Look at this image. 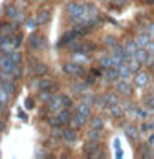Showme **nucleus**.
Segmentation results:
<instances>
[{
  "label": "nucleus",
  "mask_w": 154,
  "mask_h": 159,
  "mask_svg": "<svg viewBox=\"0 0 154 159\" xmlns=\"http://www.w3.org/2000/svg\"><path fill=\"white\" fill-rule=\"evenodd\" d=\"M84 8H86V3H83V2H68L66 7H65V12H66L71 22L78 23L84 13Z\"/></svg>",
  "instance_id": "obj_1"
},
{
  "label": "nucleus",
  "mask_w": 154,
  "mask_h": 159,
  "mask_svg": "<svg viewBox=\"0 0 154 159\" xmlns=\"http://www.w3.org/2000/svg\"><path fill=\"white\" fill-rule=\"evenodd\" d=\"M83 154L91 159H98V157H106V151L101 146V141H86L83 148Z\"/></svg>",
  "instance_id": "obj_2"
},
{
  "label": "nucleus",
  "mask_w": 154,
  "mask_h": 159,
  "mask_svg": "<svg viewBox=\"0 0 154 159\" xmlns=\"http://www.w3.org/2000/svg\"><path fill=\"white\" fill-rule=\"evenodd\" d=\"M114 91H116L121 98H133L134 96V84L129 80H123L119 78L114 83Z\"/></svg>",
  "instance_id": "obj_3"
},
{
  "label": "nucleus",
  "mask_w": 154,
  "mask_h": 159,
  "mask_svg": "<svg viewBox=\"0 0 154 159\" xmlns=\"http://www.w3.org/2000/svg\"><path fill=\"white\" fill-rule=\"evenodd\" d=\"M63 73L71 76V78H83L84 76V66L81 63H76L71 60V61L63 63Z\"/></svg>",
  "instance_id": "obj_4"
},
{
  "label": "nucleus",
  "mask_w": 154,
  "mask_h": 159,
  "mask_svg": "<svg viewBox=\"0 0 154 159\" xmlns=\"http://www.w3.org/2000/svg\"><path fill=\"white\" fill-rule=\"evenodd\" d=\"M151 75H149L147 71H144V70H139L138 73L133 75V84L134 88H139V89H144L147 88L149 84H151Z\"/></svg>",
  "instance_id": "obj_5"
},
{
  "label": "nucleus",
  "mask_w": 154,
  "mask_h": 159,
  "mask_svg": "<svg viewBox=\"0 0 154 159\" xmlns=\"http://www.w3.org/2000/svg\"><path fill=\"white\" fill-rule=\"evenodd\" d=\"M121 128H123V133H124V136L128 138V141L129 143H136L138 141V138H139V126H136L134 123H121Z\"/></svg>",
  "instance_id": "obj_6"
},
{
  "label": "nucleus",
  "mask_w": 154,
  "mask_h": 159,
  "mask_svg": "<svg viewBox=\"0 0 154 159\" xmlns=\"http://www.w3.org/2000/svg\"><path fill=\"white\" fill-rule=\"evenodd\" d=\"M28 45L32 50H43L47 47V38H45L43 35L37 33V32H32L28 37Z\"/></svg>",
  "instance_id": "obj_7"
},
{
  "label": "nucleus",
  "mask_w": 154,
  "mask_h": 159,
  "mask_svg": "<svg viewBox=\"0 0 154 159\" xmlns=\"http://www.w3.org/2000/svg\"><path fill=\"white\" fill-rule=\"evenodd\" d=\"M89 84L84 81V80H76V81L71 83V86H70V89H71L73 94H76V96H83L84 93L89 91Z\"/></svg>",
  "instance_id": "obj_8"
},
{
  "label": "nucleus",
  "mask_w": 154,
  "mask_h": 159,
  "mask_svg": "<svg viewBox=\"0 0 154 159\" xmlns=\"http://www.w3.org/2000/svg\"><path fill=\"white\" fill-rule=\"evenodd\" d=\"M15 66H17V63L12 60V55L2 52V57H0V70H3L7 73H12L15 70Z\"/></svg>",
  "instance_id": "obj_9"
},
{
  "label": "nucleus",
  "mask_w": 154,
  "mask_h": 159,
  "mask_svg": "<svg viewBox=\"0 0 154 159\" xmlns=\"http://www.w3.org/2000/svg\"><path fill=\"white\" fill-rule=\"evenodd\" d=\"M134 40H136V43H138L139 48H146L147 43L152 40V37L146 32V30H144V27H139V30H138V33H136V37H134Z\"/></svg>",
  "instance_id": "obj_10"
},
{
  "label": "nucleus",
  "mask_w": 154,
  "mask_h": 159,
  "mask_svg": "<svg viewBox=\"0 0 154 159\" xmlns=\"http://www.w3.org/2000/svg\"><path fill=\"white\" fill-rule=\"evenodd\" d=\"M98 66H99V70H103V71L114 66V61H113V57H111V53H109V50L98 57Z\"/></svg>",
  "instance_id": "obj_11"
},
{
  "label": "nucleus",
  "mask_w": 154,
  "mask_h": 159,
  "mask_svg": "<svg viewBox=\"0 0 154 159\" xmlns=\"http://www.w3.org/2000/svg\"><path fill=\"white\" fill-rule=\"evenodd\" d=\"M103 80H104V83L106 84H114L119 80V71H118V68L116 66H113V68H108V70H104L103 71Z\"/></svg>",
  "instance_id": "obj_12"
},
{
  "label": "nucleus",
  "mask_w": 154,
  "mask_h": 159,
  "mask_svg": "<svg viewBox=\"0 0 154 159\" xmlns=\"http://www.w3.org/2000/svg\"><path fill=\"white\" fill-rule=\"evenodd\" d=\"M104 113H108L109 118H113V119H121V118L126 116V111H124V108L121 106V103L113 104V106H108V109Z\"/></svg>",
  "instance_id": "obj_13"
},
{
  "label": "nucleus",
  "mask_w": 154,
  "mask_h": 159,
  "mask_svg": "<svg viewBox=\"0 0 154 159\" xmlns=\"http://www.w3.org/2000/svg\"><path fill=\"white\" fill-rule=\"evenodd\" d=\"M88 121H89V118L86 116V114L75 111V113H73V118H71V126H73V128H76V129H79V128L86 126Z\"/></svg>",
  "instance_id": "obj_14"
},
{
  "label": "nucleus",
  "mask_w": 154,
  "mask_h": 159,
  "mask_svg": "<svg viewBox=\"0 0 154 159\" xmlns=\"http://www.w3.org/2000/svg\"><path fill=\"white\" fill-rule=\"evenodd\" d=\"M75 40H78V35L75 30H66L61 37H60V42H58V47H68L71 42H75Z\"/></svg>",
  "instance_id": "obj_15"
},
{
  "label": "nucleus",
  "mask_w": 154,
  "mask_h": 159,
  "mask_svg": "<svg viewBox=\"0 0 154 159\" xmlns=\"http://www.w3.org/2000/svg\"><path fill=\"white\" fill-rule=\"evenodd\" d=\"M88 124H89V128L99 129V131H104V128H106V123H104V119H103L101 114H91Z\"/></svg>",
  "instance_id": "obj_16"
},
{
  "label": "nucleus",
  "mask_w": 154,
  "mask_h": 159,
  "mask_svg": "<svg viewBox=\"0 0 154 159\" xmlns=\"http://www.w3.org/2000/svg\"><path fill=\"white\" fill-rule=\"evenodd\" d=\"M57 114V118H58V121L61 126H68V124H71V118H73V114L70 113V109L68 108H63V109H60L58 113H55Z\"/></svg>",
  "instance_id": "obj_17"
},
{
  "label": "nucleus",
  "mask_w": 154,
  "mask_h": 159,
  "mask_svg": "<svg viewBox=\"0 0 154 159\" xmlns=\"http://www.w3.org/2000/svg\"><path fill=\"white\" fill-rule=\"evenodd\" d=\"M103 98H104V101H106L108 106H113V104L121 103V96H119V94L114 91V88L109 89V91H104V93H103Z\"/></svg>",
  "instance_id": "obj_18"
},
{
  "label": "nucleus",
  "mask_w": 154,
  "mask_h": 159,
  "mask_svg": "<svg viewBox=\"0 0 154 159\" xmlns=\"http://www.w3.org/2000/svg\"><path fill=\"white\" fill-rule=\"evenodd\" d=\"M48 104V111L50 113H58L60 109H63V101L60 94H53V98L47 103Z\"/></svg>",
  "instance_id": "obj_19"
},
{
  "label": "nucleus",
  "mask_w": 154,
  "mask_h": 159,
  "mask_svg": "<svg viewBox=\"0 0 154 159\" xmlns=\"http://www.w3.org/2000/svg\"><path fill=\"white\" fill-rule=\"evenodd\" d=\"M78 139V133H76V128H65L63 129V141L66 144H75Z\"/></svg>",
  "instance_id": "obj_20"
},
{
  "label": "nucleus",
  "mask_w": 154,
  "mask_h": 159,
  "mask_svg": "<svg viewBox=\"0 0 154 159\" xmlns=\"http://www.w3.org/2000/svg\"><path fill=\"white\" fill-rule=\"evenodd\" d=\"M12 37H0V50H2L3 53H12L13 52L15 45H13V38Z\"/></svg>",
  "instance_id": "obj_21"
},
{
  "label": "nucleus",
  "mask_w": 154,
  "mask_h": 159,
  "mask_svg": "<svg viewBox=\"0 0 154 159\" xmlns=\"http://www.w3.org/2000/svg\"><path fill=\"white\" fill-rule=\"evenodd\" d=\"M18 25L17 23H0V37H12Z\"/></svg>",
  "instance_id": "obj_22"
},
{
  "label": "nucleus",
  "mask_w": 154,
  "mask_h": 159,
  "mask_svg": "<svg viewBox=\"0 0 154 159\" xmlns=\"http://www.w3.org/2000/svg\"><path fill=\"white\" fill-rule=\"evenodd\" d=\"M138 43H136V40L134 38H128L126 42H124V52H126L128 57H131V55H136L138 52Z\"/></svg>",
  "instance_id": "obj_23"
},
{
  "label": "nucleus",
  "mask_w": 154,
  "mask_h": 159,
  "mask_svg": "<svg viewBox=\"0 0 154 159\" xmlns=\"http://www.w3.org/2000/svg\"><path fill=\"white\" fill-rule=\"evenodd\" d=\"M101 43H103V47L106 48V50H111L116 43H119V40L116 35H111V33H108V35H104L103 40H101Z\"/></svg>",
  "instance_id": "obj_24"
},
{
  "label": "nucleus",
  "mask_w": 154,
  "mask_h": 159,
  "mask_svg": "<svg viewBox=\"0 0 154 159\" xmlns=\"http://www.w3.org/2000/svg\"><path fill=\"white\" fill-rule=\"evenodd\" d=\"M37 22L38 25H47L50 22V18H52V13H50V10L48 8H43V10H40V12H37Z\"/></svg>",
  "instance_id": "obj_25"
},
{
  "label": "nucleus",
  "mask_w": 154,
  "mask_h": 159,
  "mask_svg": "<svg viewBox=\"0 0 154 159\" xmlns=\"http://www.w3.org/2000/svg\"><path fill=\"white\" fill-rule=\"evenodd\" d=\"M84 138H86V141H101L103 139V131L94 129V128H89L86 131V134H84Z\"/></svg>",
  "instance_id": "obj_26"
},
{
  "label": "nucleus",
  "mask_w": 154,
  "mask_h": 159,
  "mask_svg": "<svg viewBox=\"0 0 154 159\" xmlns=\"http://www.w3.org/2000/svg\"><path fill=\"white\" fill-rule=\"evenodd\" d=\"M126 63L129 65V68H131L133 75H134V73H138L139 70H141V66H144V65L139 61V60L134 57V55H131V57H128V58H126Z\"/></svg>",
  "instance_id": "obj_27"
},
{
  "label": "nucleus",
  "mask_w": 154,
  "mask_h": 159,
  "mask_svg": "<svg viewBox=\"0 0 154 159\" xmlns=\"http://www.w3.org/2000/svg\"><path fill=\"white\" fill-rule=\"evenodd\" d=\"M93 106H89L88 103H84V101H79L78 104H75V111H78V113H83V114H86L88 118H91V114H93Z\"/></svg>",
  "instance_id": "obj_28"
},
{
  "label": "nucleus",
  "mask_w": 154,
  "mask_h": 159,
  "mask_svg": "<svg viewBox=\"0 0 154 159\" xmlns=\"http://www.w3.org/2000/svg\"><path fill=\"white\" fill-rule=\"evenodd\" d=\"M47 73H48V65H47V63L38 61L37 65H35V68H33V75H35L37 78L47 76Z\"/></svg>",
  "instance_id": "obj_29"
},
{
  "label": "nucleus",
  "mask_w": 154,
  "mask_h": 159,
  "mask_svg": "<svg viewBox=\"0 0 154 159\" xmlns=\"http://www.w3.org/2000/svg\"><path fill=\"white\" fill-rule=\"evenodd\" d=\"M118 71H119V78H123V80H129L133 76V71H131V68H129V65L126 61H124L123 65H119Z\"/></svg>",
  "instance_id": "obj_30"
},
{
  "label": "nucleus",
  "mask_w": 154,
  "mask_h": 159,
  "mask_svg": "<svg viewBox=\"0 0 154 159\" xmlns=\"http://www.w3.org/2000/svg\"><path fill=\"white\" fill-rule=\"evenodd\" d=\"M143 106H146V109L151 114H154V93L152 94H144L143 98Z\"/></svg>",
  "instance_id": "obj_31"
},
{
  "label": "nucleus",
  "mask_w": 154,
  "mask_h": 159,
  "mask_svg": "<svg viewBox=\"0 0 154 159\" xmlns=\"http://www.w3.org/2000/svg\"><path fill=\"white\" fill-rule=\"evenodd\" d=\"M2 86L5 88V91H7L8 94H13L17 93V83H15V80L13 78H10V80H5V81L2 83Z\"/></svg>",
  "instance_id": "obj_32"
},
{
  "label": "nucleus",
  "mask_w": 154,
  "mask_h": 159,
  "mask_svg": "<svg viewBox=\"0 0 154 159\" xmlns=\"http://www.w3.org/2000/svg\"><path fill=\"white\" fill-rule=\"evenodd\" d=\"M18 12H20V10L15 7V5H12V3H7V5L3 7V15H5V17H8V18H12V20L17 17Z\"/></svg>",
  "instance_id": "obj_33"
},
{
  "label": "nucleus",
  "mask_w": 154,
  "mask_h": 159,
  "mask_svg": "<svg viewBox=\"0 0 154 159\" xmlns=\"http://www.w3.org/2000/svg\"><path fill=\"white\" fill-rule=\"evenodd\" d=\"M53 91L52 89H38V99L40 101H43V103H48L50 99L53 98Z\"/></svg>",
  "instance_id": "obj_34"
},
{
  "label": "nucleus",
  "mask_w": 154,
  "mask_h": 159,
  "mask_svg": "<svg viewBox=\"0 0 154 159\" xmlns=\"http://www.w3.org/2000/svg\"><path fill=\"white\" fill-rule=\"evenodd\" d=\"M96 99H98V96H96V93H91V91L84 93L83 96H81V101H84V103H88L89 106H94V104H96Z\"/></svg>",
  "instance_id": "obj_35"
},
{
  "label": "nucleus",
  "mask_w": 154,
  "mask_h": 159,
  "mask_svg": "<svg viewBox=\"0 0 154 159\" xmlns=\"http://www.w3.org/2000/svg\"><path fill=\"white\" fill-rule=\"evenodd\" d=\"M60 96H61V101H63V108H68V109L75 108V101H73V98L70 96V94H65V93H61Z\"/></svg>",
  "instance_id": "obj_36"
},
{
  "label": "nucleus",
  "mask_w": 154,
  "mask_h": 159,
  "mask_svg": "<svg viewBox=\"0 0 154 159\" xmlns=\"http://www.w3.org/2000/svg\"><path fill=\"white\" fill-rule=\"evenodd\" d=\"M10 99H12V94H8L7 91H5V88L0 84V103H5V104H7Z\"/></svg>",
  "instance_id": "obj_37"
},
{
  "label": "nucleus",
  "mask_w": 154,
  "mask_h": 159,
  "mask_svg": "<svg viewBox=\"0 0 154 159\" xmlns=\"http://www.w3.org/2000/svg\"><path fill=\"white\" fill-rule=\"evenodd\" d=\"M52 138L63 139V129H61V124H58V126H53V128H52Z\"/></svg>",
  "instance_id": "obj_38"
},
{
  "label": "nucleus",
  "mask_w": 154,
  "mask_h": 159,
  "mask_svg": "<svg viewBox=\"0 0 154 159\" xmlns=\"http://www.w3.org/2000/svg\"><path fill=\"white\" fill-rule=\"evenodd\" d=\"M149 146H151V144H143V146H141V149H139V156H143V157H149V156H151V148H149Z\"/></svg>",
  "instance_id": "obj_39"
},
{
  "label": "nucleus",
  "mask_w": 154,
  "mask_h": 159,
  "mask_svg": "<svg viewBox=\"0 0 154 159\" xmlns=\"http://www.w3.org/2000/svg\"><path fill=\"white\" fill-rule=\"evenodd\" d=\"M13 45H15V48H20V45L23 43V35L22 33H17V35H13Z\"/></svg>",
  "instance_id": "obj_40"
},
{
  "label": "nucleus",
  "mask_w": 154,
  "mask_h": 159,
  "mask_svg": "<svg viewBox=\"0 0 154 159\" xmlns=\"http://www.w3.org/2000/svg\"><path fill=\"white\" fill-rule=\"evenodd\" d=\"M10 55H12V60H13L15 63H17V65H22V60H23L22 53H20V52H17V50H15V52H12Z\"/></svg>",
  "instance_id": "obj_41"
},
{
  "label": "nucleus",
  "mask_w": 154,
  "mask_h": 159,
  "mask_svg": "<svg viewBox=\"0 0 154 159\" xmlns=\"http://www.w3.org/2000/svg\"><path fill=\"white\" fill-rule=\"evenodd\" d=\"M47 123L50 124V126H58V124H60V121H58V118H57V114H52V116H48L47 118Z\"/></svg>",
  "instance_id": "obj_42"
},
{
  "label": "nucleus",
  "mask_w": 154,
  "mask_h": 159,
  "mask_svg": "<svg viewBox=\"0 0 154 159\" xmlns=\"http://www.w3.org/2000/svg\"><path fill=\"white\" fill-rule=\"evenodd\" d=\"M12 76H13V80H20V78H22V66H20V65L15 66V70L12 71Z\"/></svg>",
  "instance_id": "obj_43"
},
{
  "label": "nucleus",
  "mask_w": 154,
  "mask_h": 159,
  "mask_svg": "<svg viewBox=\"0 0 154 159\" xmlns=\"http://www.w3.org/2000/svg\"><path fill=\"white\" fill-rule=\"evenodd\" d=\"M38 25L37 18H27V28L28 30H35V27Z\"/></svg>",
  "instance_id": "obj_44"
},
{
  "label": "nucleus",
  "mask_w": 154,
  "mask_h": 159,
  "mask_svg": "<svg viewBox=\"0 0 154 159\" xmlns=\"http://www.w3.org/2000/svg\"><path fill=\"white\" fill-rule=\"evenodd\" d=\"M129 2H131V0H113V3L116 5V7H119V8H123V7H126V5H129Z\"/></svg>",
  "instance_id": "obj_45"
},
{
  "label": "nucleus",
  "mask_w": 154,
  "mask_h": 159,
  "mask_svg": "<svg viewBox=\"0 0 154 159\" xmlns=\"http://www.w3.org/2000/svg\"><path fill=\"white\" fill-rule=\"evenodd\" d=\"M144 30H146V32H147V33L154 38V22H149V23L146 25V27H144Z\"/></svg>",
  "instance_id": "obj_46"
},
{
  "label": "nucleus",
  "mask_w": 154,
  "mask_h": 159,
  "mask_svg": "<svg viewBox=\"0 0 154 159\" xmlns=\"http://www.w3.org/2000/svg\"><path fill=\"white\" fill-rule=\"evenodd\" d=\"M25 106H27V109H33L35 108V99L33 98H27L25 99Z\"/></svg>",
  "instance_id": "obj_47"
},
{
  "label": "nucleus",
  "mask_w": 154,
  "mask_h": 159,
  "mask_svg": "<svg viewBox=\"0 0 154 159\" xmlns=\"http://www.w3.org/2000/svg\"><path fill=\"white\" fill-rule=\"evenodd\" d=\"M146 50H147V52H149V53H151L152 57H154V38H152L151 42L147 43V47H146Z\"/></svg>",
  "instance_id": "obj_48"
},
{
  "label": "nucleus",
  "mask_w": 154,
  "mask_h": 159,
  "mask_svg": "<svg viewBox=\"0 0 154 159\" xmlns=\"http://www.w3.org/2000/svg\"><path fill=\"white\" fill-rule=\"evenodd\" d=\"M149 71H151V75L154 76V60H152L151 63H149Z\"/></svg>",
  "instance_id": "obj_49"
},
{
  "label": "nucleus",
  "mask_w": 154,
  "mask_h": 159,
  "mask_svg": "<svg viewBox=\"0 0 154 159\" xmlns=\"http://www.w3.org/2000/svg\"><path fill=\"white\" fill-rule=\"evenodd\" d=\"M3 129H5V123L0 119V131H3Z\"/></svg>",
  "instance_id": "obj_50"
},
{
  "label": "nucleus",
  "mask_w": 154,
  "mask_h": 159,
  "mask_svg": "<svg viewBox=\"0 0 154 159\" xmlns=\"http://www.w3.org/2000/svg\"><path fill=\"white\" fill-rule=\"evenodd\" d=\"M103 3H106V5H109V3H113V0H101Z\"/></svg>",
  "instance_id": "obj_51"
},
{
  "label": "nucleus",
  "mask_w": 154,
  "mask_h": 159,
  "mask_svg": "<svg viewBox=\"0 0 154 159\" xmlns=\"http://www.w3.org/2000/svg\"><path fill=\"white\" fill-rule=\"evenodd\" d=\"M147 3H154V0H147Z\"/></svg>",
  "instance_id": "obj_52"
},
{
  "label": "nucleus",
  "mask_w": 154,
  "mask_h": 159,
  "mask_svg": "<svg viewBox=\"0 0 154 159\" xmlns=\"http://www.w3.org/2000/svg\"><path fill=\"white\" fill-rule=\"evenodd\" d=\"M20 2H28V0H20Z\"/></svg>",
  "instance_id": "obj_53"
},
{
  "label": "nucleus",
  "mask_w": 154,
  "mask_h": 159,
  "mask_svg": "<svg viewBox=\"0 0 154 159\" xmlns=\"http://www.w3.org/2000/svg\"><path fill=\"white\" fill-rule=\"evenodd\" d=\"M61 2H63V0H61Z\"/></svg>",
  "instance_id": "obj_54"
},
{
  "label": "nucleus",
  "mask_w": 154,
  "mask_h": 159,
  "mask_svg": "<svg viewBox=\"0 0 154 159\" xmlns=\"http://www.w3.org/2000/svg\"><path fill=\"white\" fill-rule=\"evenodd\" d=\"M152 133H154V131H152Z\"/></svg>",
  "instance_id": "obj_55"
}]
</instances>
